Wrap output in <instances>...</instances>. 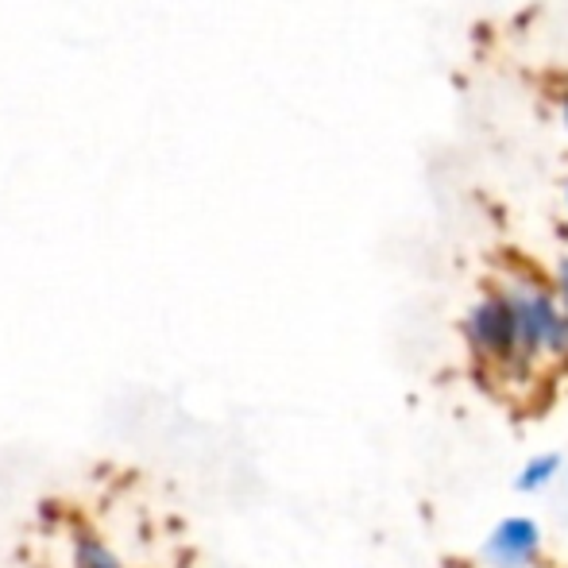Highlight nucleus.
<instances>
[{"label":"nucleus","instance_id":"1","mask_svg":"<svg viewBox=\"0 0 568 568\" xmlns=\"http://www.w3.org/2000/svg\"><path fill=\"white\" fill-rule=\"evenodd\" d=\"M471 337L487 352H515V344H526L523 325H518V314H515V302L510 298L484 302V306L476 310V317H471Z\"/></svg>","mask_w":568,"mask_h":568},{"label":"nucleus","instance_id":"2","mask_svg":"<svg viewBox=\"0 0 568 568\" xmlns=\"http://www.w3.org/2000/svg\"><path fill=\"white\" fill-rule=\"evenodd\" d=\"M74 557H78V568H124L98 538H90V534H78Z\"/></svg>","mask_w":568,"mask_h":568},{"label":"nucleus","instance_id":"3","mask_svg":"<svg viewBox=\"0 0 568 568\" xmlns=\"http://www.w3.org/2000/svg\"><path fill=\"white\" fill-rule=\"evenodd\" d=\"M554 515L561 518V526H568V464H565L561 476H557V487H554Z\"/></svg>","mask_w":568,"mask_h":568},{"label":"nucleus","instance_id":"4","mask_svg":"<svg viewBox=\"0 0 568 568\" xmlns=\"http://www.w3.org/2000/svg\"><path fill=\"white\" fill-rule=\"evenodd\" d=\"M565 294H568V263H565Z\"/></svg>","mask_w":568,"mask_h":568},{"label":"nucleus","instance_id":"5","mask_svg":"<svg viewBox=\"0 0 568 568\" xmlns=\"http://www.w3.org/2000/svg\"><path fill=\"white\" fill-rule=\"evenodd\" d=\"M565 124H568V98H565Z\"/></svg>","mask_w":568,"mask_h":568}]
</instances>
